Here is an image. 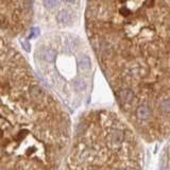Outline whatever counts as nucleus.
<instances>
[{
  "label": "nucleus",
  "mask_w": 170,
  "mask_h": 170,
  "mask_svg": "<svg viewBox=\"0 0 170 170\" xmlns=\"http://www.w3.org/2000/svg\"><path fill=\"white\" fill-rule=\"evenodd\" d=\"M21 45H22V47H24L26 51H30V50H31V46H30V44L27 41H22Z\"/></svg>",
  "instance_id": "obj_7"
},
{
  "label": "nucleus",
  "mask_w": 170,
  "mask_h": 170,
  "mask_svg": "<svg viewBox=\"0 0 170 170\" xmlns=\"http://www.w3.org/2000/svg\"><path fill=\"white\" fill-rule=\"evenodd\" d=\"M38 34H39V29L33 28L31 31V35H30V37H36V36H38Z\"/></svg>",
  "instance_id": "obj_8"
},
{
  "label": "nucleus",
  "mask_w": 170,
  "mask_h": 170,
  "mask_svg": "<svg viewBox=\"0 0 170 170\" xmlns=\"http://www.w3.org/2000/svg\"><path fill=\"white\" fill-rule=\"evenodd\" d=\"M92 44L112 91L132 99L170 92V0H96Z\"/></svg>",
  "instance_id": "obj_1"
},
{
  "label": "nucleus",
  "mask_w": 170,
  "mask_h": 170,
  "mask_svg": "<svg viewBox=\"0 0 170 170\" xmlns=\"http://www.w3.org/2000/svg\"><path fill=\"white\" fill-rule=\"evenodd\" d=\"M59 170H141L138 135L114 112H88L77 123Z\"/></svg>",
  "instance_id": "obj_2"
},
{
  "label": "nucleus",
  "mask_w": 170,
  "mask_h": 170,
  "mask_svg": "<svg viewBox=\"0 0 170 170\" xmlns=\"http://www.w3.org/2000/svg\"><path fill=\"white\" fill-rule=\"evenodd\" d=\"M65 1H66V2H74L76 0H65Z\"/></svg>",
  "instance_id": "obj_9"
},
{
  "label": "nucleus",
  "mask_w": 170,
  "mask_h": 170,
  "mask_svg": "<svg viewBox=\"0 0 170 170\" xmlns=\"http://www.w3.org/2000/svg\"><path fill=\"white\" fill-rule=\"evenodd\" d=\"M60 0H44V6L48 9H54L59 6Z\"/></svg>",
  "instance_id": "obj_6"
},
{
  "label": "nucleus",
  "mask_w": 170,
  "mask_h": 170,
  "mask_svg": "<svg viewBox=\"0 0 170 170\" xmlns=\"http://www.w3.org/2000/svg\"><path fill=\"white\" fill-rule=\"evenodd\" d=\"M38 56L39 59L42 60L44 62L51 63V62H53V60L56 59V52L52 49H42L38 53Z\"/></svg>",
  "instance_id": "obj_3"
},
{
  "label": "nucleus",
  "mask_w": 170,
  "mask_h": 170,
  "mask_svg": "<svg viewBox=\"0 0 170 170\" xmlns=\"http://www.w3.org/2000/svg\"><path fill=\"white\" fill-rule=\"evenodd\" d=\"M91 60H89L88 56H82L81 59L79 60L78 62V67L80 70H83V71H86V70H89L91 69Z\"/></svg>",
  "instance_id": "obj_4"
},
{
  "label": "nucleus",
  "mask_w": 170,
  "mask_h": 170,
  "mask_svg": "<svg viewBox=\"0 0 170 170\" xmlns=\"http://www.w3.org/2000/svg\"><path fill=\"white\" fill-rule=\"evenodd\" d=\"M56 19H57V21H59L60 24L65 25V24H67V22L69 21V19H70V15H69L68 12L62 11V12H60V13L57 14Z\"/></svg>",
  "instance_id": "obj_5"
}]
</instances>
